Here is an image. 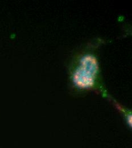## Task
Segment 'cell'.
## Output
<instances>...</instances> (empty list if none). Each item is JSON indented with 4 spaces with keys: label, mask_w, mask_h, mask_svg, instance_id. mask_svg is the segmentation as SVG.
<instances>
[{
    "label": "cell",
    "mask_w": 132,
    "mask_h": 148,
    "mask_svg": "<svg viewBox=\"0 0 132 148\" xmlns=\"http://www.w3.org/2000/svg\"><path fill=\"white\" fill-rule=\"evenodd\" d=\"M105 43L104 39H92L76 49L68 64V86L77 95L94 91L107 99L111 95L103 81L99 62V51Z\"/></svg>",
    "instance_id": "6da1fadb"
},
{
    "label": "cell",
    "mask_w": 132,
    "mask_h": 148,
    "mask_svg": "<svg viewBox=\"0 0 132 148\" xmlns=\"http://www.w3.org/2000/svg\"><path fill=\"white\" fill-rule=\"evenodd\" d=\"M110 101L112 102L114 106V107L121 113L122 116H123L124 120L126 122L127 125L131 128H132V111L129 109L126 108L123 106L121 104L118 103L116 99H114L111 96L108 99Z\"/></svg>",
    "instance_id": "7a4b0ae2"
}]
</instances>
